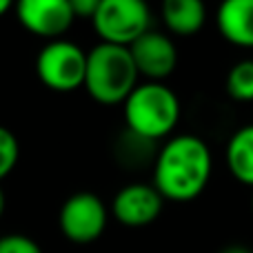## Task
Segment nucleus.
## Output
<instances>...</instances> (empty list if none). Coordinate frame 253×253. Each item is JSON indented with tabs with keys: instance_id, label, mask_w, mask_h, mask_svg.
Here are the masks:
<instances>
[{
	"instance_id": "1",
	"label": "nucleus",
	"mask_w": 253,
	"mask_h": 253,
	"mask_svg": "<svg viewBox=\"0 0 253 253\" xmlns=\"http://www.w3.org/2000/svg\"><path fill=\"white\" fill-rule=\"evenodd\" d=\"M213 160L202 138L182 133L167 140L153 160V187L165 200L191 202L209 184Z\"/></svg>"
},
{
	"instance_id": "2",
	"label": "nucleus",
	"mask_w": 253,
	"mask_h": 253,
	"mask_svg": "<svg viewBox=\"0 0 253 253\" xmlns=\"http://www.w3.org/2000/svg\"><path fill=\"white\" fill-rule=\"evenodd\" d=\"M138 69L129 49L116 44H96L87 53L84 89L100 105H120L138 87Z\"/></svg>"
},
{
	"instance_id": "3",
	"label": "nucleus",
	"mask_w": 253,
	"mask_h": 253,
	"mask_svg": "<svg viewBox=\"0 0 253 253\" xmlns=\"http://www.w3.org/2000/svg\"><path fill=\"white\" fill-rule=\"evenodd\" d=\"M123 105L126 129L149 142L167 138L180 120L178 96L162 83H140Z\"/></svg>"
},
{
	"instance_id": "4",
	"label": "nucleus",
	"mask_w": 253,
	"mask_h": 253,
	"mask_svg": "<svg viewBox=\"0 0 253 253\" xmlns=\"http://www.w3.org/2000/svg\"><path fill=\"white\" fill-rule=\"evenodd\" d=\"M93 29L105 44L129 49L151 27V11L142 0H100Z\"/></svg>"
},
{
	"instance_id": "5",
	"label": "nucleus",
	"mask_w": 253,
	"mask_h": 253,
	"mask_svg": "<svg viewBox=\"0 0 253 253\" xmlns=\"http://www.w3.org/2000/svg\"><path fill=\"white\" fill-rule=\"evenodd\" d=\"M84 71H87V51L62 38L47 42L36 58V74L40 83L58 93L84 87Z\"/></svg>"
},
{
	"instance_id": "6",
	"label": "nucleus",
	"mask_w": 253,
	"mask_h": 253,
	"mask_svg": "<svg viewBox=\"0 0 253 253\" xmlns=\"http://www.w3.org/2000/svg\"><path fill=\"white\" fill-rule=\"evenodd\" d=\"M109 211L100 196L91 191H78L65 200L58 215L62 236L76 245H89L98 240L107 229Z\"/></svg>"
},
{
	"instance_id": "7",
	"label": "nucleus",
	"mask_w": 253,
	"mask_h": 253,
	"mask_svg": "<svg viewBox=\"0 0 253 253\" xmlns=\"http://www.w3.org/2000/svg\"><path fill=\"white\" fill-rule=\"evenodd\" d=\"M16 18L29 34L49 42L60 40L76 20L69 0H22L16 4Z\"/></svg>"
},
{
	"instance_id": "8",
	"label": "nucleus",
	"mask_w": 253,
	"mask_h": 253,
	"mask_svg": "<svg viewBox=\"0 0 253 253\" xmlns=\"http://www.w3.org/2000/svg\"><path fill=\"white\" fill-rule=\"evenodd\" d=\"M138 76H144L147 83H162L175 71L178 49L167 34L149 29L129 47Z\"/></svg>"
},
{
	"instance_id": "9",
	"label": "nucleus",
	"mask_w": 253,
	"mask_h": 253,
	"mask_svg": "<svg viewBox=\"0 0 253 253\" xmlns=\"http://www.w3.org/2000/svg\"><path fill=\"white\" fill-rule=\"evenodd\" d=\"M165 198L153 184L133 182L123 187L114 196L111 213L125 227H147L162 213Z\"/></svg>"
},
{
	"instance_id": "10",
	"label": "nucleus",
	"mask_w": 253,
	"mask_h": 253,
	"mask_svg": "<svg viewBox=\"0 0 253 253\" xmlns=\"http://www.w3.org/2000/svg\"><path fill=\"white\" fill-rule=\"evenodd\" d=\"M218 29L227 42L253 49V0H227L220 4Z\"/></svg>"
},
{
	"instance_id": "11",
	"label": "nucleus",
	"mask_w": 253,
	"mask_h": 253,
	"mask_svg": "<svg viewBox=\"0 0 253 253\" xmlns=\"http://www.w3.org/2000/svg\"><path fill=\"white\" fill-rule=\"evenodd\" d=\"M162 20L173 36H193L205 27L207 9L200 0H167L162 4Z\"/></svg>"
},
{
	"instance_id": "12",
	"label": "nucleus",
	"mask_w": 253,
	"mask_h": 253,
	"mask_svg": "<svg viewBox=\"0 0 253 253\" xmlns=\"http://www.w3.org/2000/svg\"><path fill=\"white\" fill-rule=\"evenodd\" d=\"M224 160L238 182L253 187V125L242 126L229 138Z\"/></svg>"
},
{
	"instance_id": "13",
	"label": "nucleus",
	"mask_w": 253,
	"mask_h": 253,
	"mask_svg": "<svg viewBox=\"0 0 253 253\" xmlns=\"http://www.w3.org/2000/svg\"><path fill=\"white\" fill-rule=\"evenodd\" d=\"M227 93L238 102L253 100V60H240L227 74Z\"/></svg>"
},
{
	"instance_id": "14",
	"label": "nucleus",
	"mask_w": 253,
	"mask_h": 253,
	"mask_svg": "<svg viewBox=\"0 0 253 253\" xmlns=\"http://www.w3.org/2000/svg\"><path fill=\"white\" fill-rule=\"evenodd\" d=\"M18 160H20V144L18 138L0 125V182L16 169Z\"/></svg>"
},
{
	"instance_id": "15",
	"label": "nucleus",
	"mask_w": 253,
	"mask_h": 253,
	"mask_svg": "<svg viewBox=\"0 0 253 253\" xmlns=\"http://www.w3.org/2000/svg\"><path fill=\"white\" fill-rule=\"evenodd\" d=\"M0 253H42V249L29 236L9 233V236L0 238Z\"/></svg>"
},
{
	"instance_id": "16",
	"label": "nucleus",
	"mask_w": 253,
	"mask_h": 253,
	"mask_svg": "<svg viewBox=\"0 0 253 253\" xmlns=\"http://www.w3.org/2000/svg\"><path fill=\"white\" fill-rule=\"evenodd\" d=\"M69 2H71V9H74L76 18H89V20H93L100 0H69Z\"/></svg>"
},
{
	"instance_id": "17",
	"label": "nucleus",
	"mask_w": 253,
	"mask_h": 253,
	"mask_svg": "<svg viewBox=\"0 0 253 253\" xmlns=\"http://www.w3.org/2000/svg\"><path fill=\"white\" fill-rule=\"evenodd\" d=\"M222 253H251L247 247H240V245H233V247H227Z\"/></svg>"
},
{
	"instance_id": "18",
	"label": "nucleus",
	"mask_w": 253,
	"mask_h": 253,
	"mask_svg": "<svg viewBox=\"0 0 253 253\" xmlns=\"http://www.w3.org/2000/svg\"><path fill=\"white\" fill-rule=\"evenodd\" d=\"M9 9H11V2H9V0H0V18H2Z\"/></svg>"
},
{
	"instance_id": "19",
	"label": "nucleus",
	"mask_w": 253,
	"mask_h": 253,
	"mask_svg": "<svg viewBox=\"0 0 253 253\" xmlns=\"http://www.w3.org/2000/svg\"><path fill=\"white\" fill-rule=\"evenodd\" d=\"M4 205H7V200H4V191H2V187H0V218H2V213H4Z\"/></svg>"
},
{
	"instance_id": "20",
	"label": "nucleus",
	"mask_w": 253,
	"mask_h": 253,
	"mask_svg": "<svg viewBox=\"0 0 253 253\" xmlns=\"http://www.w3.org/2000/svg\"><path fill=\"white\" fill-rule=\"evenodd\" d=\"M251 207H253V196H251Z\"/></svg>"
}]
</instances>
